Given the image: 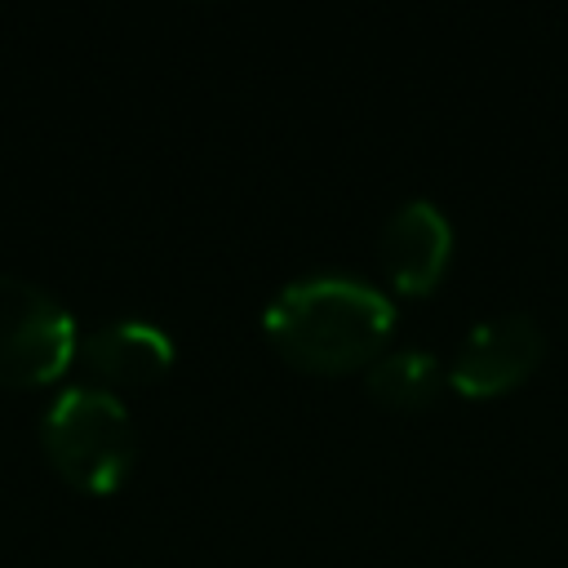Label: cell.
Listing matches in <instances>:
<instances>
[{
    "mask_svg": "<svg viewBox=\"0 0 568 568\" xmlns=\"http://www.w3.org/2000/svg\"><path fill=\"white\" fill-rule=\"evenodd\" d=\"M75 351L102 382H115V386L151 382L173 364V337L142 315H120L98 324L89 337H80Z\"/></svg>",
    "mask_w": 568,
    "mask_h": 568,
    "instance_id": "obj_6",
    "label": "cell"
},
{
    "mask_svg": "<svg viewBox=\"0 0 568 568\" xmlns=\"http://www.w3.org/2000/svg\"><path fill=\"white\" fill-rule=\"evenodd\" d=\"M390 324V297L359 275H302L262 311L266 337L306 368H351L377 359Z\"/></svg>",
    "mask_w": 568,
    "mask_h": 568,
    "instance_id": "obj_1",
    "label": "cell"
},
{
    "mask_svg": "<svg viewBox=\"0 0 568 568\" xmlns=\"http://www.w3.org/2000/svg\"><path fill=\"white\" fill-rule=\"evenodd\" d=\"M382 266L404 293H422L444 275L453 226L435 200H404L382 226Z\"/></svg>",
    "mask_w": 568,
    "mask_h": 568,
    "instance_id": "obj_5",
    "label": "cell"
},
{
    "mask_svg": "<svg viewBox=\"0 0 568 568\" xmlns=\"http://www.w3.org/2000/svg\"><path fill=\"white\" fill-rule=\"evenodd\" d=\"M368 390L382 399V404H395V408H417V404H430L439 395V386L448 382V373L439 368V359L422 346H399V351H382L368 373H364Z\"/></svg>",
    "mask_w": 568,
    "mask_h": 568,
    "instance_id": "obj_7",
    "label": "cell"
},
{
    "mask_svg": "<svg viewBox=\"0 0 568 568\" xmlns=\"http://www.w3.org/2000/svg\"><path fill=\"white\" fill-rule=\"evenodd\" d=\"M541 351H546L541 324L528 311H501V315L479 320L462 337L448 382L462 395H497V390L515 386L519 377H528L537 368Z\"/></svg>",
    "mask_w": 568,
    "mask_h": 568,
    "instance_id": "obj_4",
    "label": "cell"
},
{
    "mask_svg": "<svg viewBox=\"0 0 568 568\" xmlns=\"http://www.w3.org/2000/svg\"><path fill=\"white\" fill-rule=\"evenodd\" d=\"M75 346V315L44 284L0 271V386H36L58 377Z\"/></svg>",
    "mask_w": 568,
    "mask_h": 568,
    "instance_id": "obj_3",
    "label": "cell"
},
{
    "mask_svg": "<svg viewBox=\"0 0 568 568\" xmlns=\"http://www.w3.org/2000/svg\"><path fill=\"white\" fill-rule=\"evenodd\" d=\"M40 439L49 462L80 488H115L138 453L133 417L124 399L106 386H62L40 417Z\"/></svg>",
    "mask_w": 568,
    "mask_h": 568,
    "instance_id": "obj_2",
    "label": "cell"
}]
</instances>
